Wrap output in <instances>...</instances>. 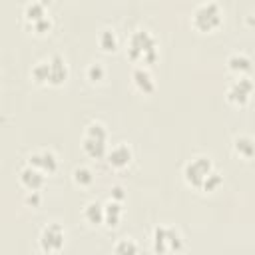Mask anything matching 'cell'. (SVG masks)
Here are the masks:
<instances>
[{"label": "cell", "instance_id": "cell-1", "mask_svg": "<svg viewBox=\"0 0 255 255\" xmlns=\"http://www.w3.org/2000/svg\"><path fill=\"white\" fill-rule=\"evenodd\" d=\"M128 54L133 62H137V66L147 68V64H153L159 56L155 36L147 28H135L128 40Z\"/></svg>", "mask_w": 255, "mask_h": 255}, {"label": "cell", "instance_id": "cell-2", "mask_svg": "<svg viewBox=\"0 0 255 255\" xmlns=\"http://www.w3.org/2000/svg\"><path fill=\"white\" fill-rule=\"evenodd\" d=\"M82 147L90 157H102L108 151V128L102 122H90L86 126Z\"/></svg>", "mask_w": 255, "mask_h": 255}, {"label": "cell", "instance_id": "cell-3", "mask_svg": "<svg viewBox=\"0 0 255 255\" xmlns=\"http://www.w3.org/2000/svg\"><path fill=\"white\" fill-rule=\"evenodd\" d=\"M221 6L213 0H205V2H199L193 12H191V24L193 28H197L199 32H209L213 28H217L221 24Z\"/></svg>", "mask_w": 255, "mask_h": 255}, {"label": "cell", "instance_id": "cell-4", "mask_svg": "<svg viewBox=\"0 0 255 255\" xmlns=\"http://www.w3.org/2000/svg\"><path fill=\"white\" fill-rule=\"evenodd\" d=\"M151 245H153V251L159 253V255H167V253H173V251H179L181 245H183V239L179 235V231L173 227V225H157L153 227V233H151Z\"/></svg>", "mask_w": 255, "mask_h": 255}, {"label": "cell", "instance_id": "cell-5", "mask_svg": "<svg viewBox=\"0 0 255 255\" xmlns=\"http://www.w3.org/2000/svg\"><path fill=\"white\" fill-rule=\"evenodd\" d=\"M213 169H215V167H213L211 157H207V155H195V157H191V159L183 165V177H185V181H187L189 185L201 189L203 181L207 179V175H209Z\"/></svg>", "mask_w": 255, "mask_h": 255}, {"label": "cell", "instance_id": "cell-6", "mask_svg": "<svg viewBox=\"0 0 255 255\" xmlns=\"http://www.w3.org/2000/svg\"><path fill=\"white\" fill-rule=\"evenodd\" d=\"M64 243H66V229L60 223L52 221V223L42 227V231H40V247L46 253L60 251L64 247Z\"/></svg>", "mask_w": 255, "mask_h": 255}, {"label": "cell", "instance_id": "cell-7", "mask_svg": "<svg viewBox=\"0 0 255 255\" xmlns=\"http://www.w3.org/2000/svg\"><path fill=\"white\" fill-rule=\"evenodd\" d=\"M251 94H253V82H251L249 76H237V78L227 86V92H225L227 102H231V104H235V106L247 104L249 98H251Z\"/></svg>", "mask_w": 255, "mask_h": 255}, {"label": "cell", "instance_id": "cell-8", "mask_svg": "<svg viewBox=\"0 0 255 255\" xmlns=\"http://www.w3.org/2000/svg\"><path fill=\"white\" fill-rule=\"evenodd\" d=\"M28 165H32L34 169L42 171L44 175L54 173L58 167V155L52 149H36L30 153L28 157Z\"/></svg>", "mask_w": 255, "mask_h": 255}, {"label": "cell", "instance_id": "cell-9", "mask_svg": "<svg viewBox=\"0 0 255 255\" xmlns=\"http://www.w3.org/2000/svg\"><path fill=\"white\" fill-rule=\"evenodd\" d=\"M44 62H46V70H48V84H52V86L64 84L66 78H68V64H66V60L60 54H52Z\"/></svg>", "mask_w": 255, "mask_h": 255}, {"label": "cell", "instance_id": "cell-10", "mask_svg": "<svg viewBox=\"0 0 255 255\" xmlns=\"http://www.w3.org/2000/svg\"><path fill=\"white\" fill-rule=\"evenodd\" d=\"M106 157H108V163L110 165H114V167H126L129 161H131V157H133V151H131V147L126 143V141H120V143H116V145H112L108 151H106Z\"/></svg>", "mask_w": 255, "mask_h": 255}, {"label": "cell", "instance_id": "cell-11", "mask_svg": "<svg viewBox=\"0 0 255 255\" xmlns=\"http://www.w3.org/2000/svg\"><path fill=\"white\" fill-rule=\"evenodd\" d=\"M18 179L22 183V187H26V191H40V187L46 183V175L38 169H34L32 165H24L18 173Z\"/></svg>", "mask_w": 255, "mask_h": 255}, {"label": "cell", "instance_id": "cell-12", "mask_svg": "<svg viewBox=\"0 0 255 255\" xmlns=\"http://www.w3.org/2000/svg\"><path fill=\"white\" fill-rule=\"evenodd\" d=\"M131 80H133L135 88L143 94H151L155 90V80H153L151 72L145 66H135L133 72H131Z\"/></svg>", "mask_w": 255, "mask_h": 255}, {"label": "cell", "instance_id": "cell-13", "mask_svg": "<svg viewBox=\"0 0 255 255\" xmlns=\"http://www.w3.org/2000/svg\"><path fill=\"white\" fill-rule=\"evenodd\" d=\"M227 68L237 76H247V72L251 70V58L245 52H233L227 58Z\"/></svg>", "mask_w": 255, "mask_h": 255}, {"label": "cell", "instance_id": "cell-14", "mask_svg": "<svg viewBox=\"0 0 255 255\" xmlns=\"http://www.w3.org/2000/svg\"><path fill=\"white\" fill-rule=\"evenodd\" d=\"M98 44H100V48L102 50H106V52H114L118 46H120V38H118V32L114 30V28H102L100 32H98Z\"/></svg>", "mask_w": 255, "mask_h": 255}, {"label": "cell", "instance_id": "cell-15", "mask_svg": "<svg viewBox=\"0 0 255 255\" xmlns=\"http://www.w3.org/2000/svg\"><path fill=\"white\" fill-rule=\"evenodd\" d=\"M22 14H24V20H26L28 24H32V22H36V20L44 18L48 12H46V4H44V2L30 0V2H26V4H24Z\"/></svg>", "mask_w": 255, "mask_h": 255}, {"label": "cell", "instance_id": "cell-16", "mask_svg": "<svg viewBox=\"0 0 255 255\" xmlns=\"http://www.w3.org/2000/svg\"><path fill=\"white\" fill-rule=\"evenodd\" d=\"M233 149L239 157L243 159H251L253 157V137L247 133H241L233 139Z\"/></svg>", "mask_w": 255, "mask_h": 255}, {"label": "cell", "instance_id": "cell-17", "mask_svg": "<svg viewBox=\"0 0 255 255\" xmlns=\"http://www.w3.org/2000/svg\"><path fill=\"white\" fill-rule=\"evenodd\" d=\"M84 217H86V221H90L94 225L102 223L104 221V203H100L96 199L94 201H88L86 207H84Z\"/></svg>", "mask_w": 255, "mask_h": 255}, {"label": "cell", "instance_id": "cell-18", "mask_svg": "<svg viewBox=\"0 0 255 255\" xmlns=\"http://www.w3.org/2000/svg\"><path fill=\"white\" fill-rule=\"evenodd\" d=\"M120 217H122V203L120 201H114V199L106 201L104 203V221L110 227H114V225H118Z\"/></svg>", "mask_w": 255, "mask_h": 255}, {"label": "cell", "instance_id": "cell-19", "mask_svg": "<svg viewBox=\"0 0 255 255\" xmlns=\"http://www.w3.org/2000/svg\"><path fill=\"white\" fill-rule=\"evenodd\" d=\"M116 255H137V243L131 237H122L114 245Z\"/></svg>", "mask_w": 255, "mask_h": 255}, {"label": "cell", "instance_id": "cell-20", "mask_svg": "<svg viewBox=\"0 0 255 255\" xmlns=\"http://www.w3.org/2000/svg\"><path fill=\"white\" fill-rule=\"evenodd\" d=\"M72 175H74V181H76L78 185H90V183L94 181V173H92V169L86 167V165H78Z\"/></svg>", "mask_w": 255, "mask_h": 255}, {"label": "cell", "instance_id": "cell-21", "mask_svg": "<svg viewBox=\"0 0 255 255\" xmlns=\"http://www.w3.org/2000/svg\"><path fill=\"white\" fill-rule=\"evenodd\" d=\"M86 76L90 82H100L104 76H106V68L100 64V62H92L88 68H86Z\"/></svg>", "mask_w": 255, "mask_h": 255}, {"label": "cell", "instance_id": "cell-22", "mask_svg": "<svg viewBox=\"0 0 255 255\" xmlns=\"http://www.w3.org/2000/svg\"><path fill=\"white\" fill-rule=\"evenodd\" d=\"M32 78L36 84H48V70H46V62L40 60L34 68H32Z\"/></svg>", "mask_w": 255, "mask_h": 255}, {"label": "cell", "instance_id": "cell-23", "mask_svg": "<svg viewBox=\"0 0 255 255\" xmlns=\"http://www.w3.org/2000/svg\"><path fill=\"white\" fill-rule=\"evenodd\" d=\"M219 185H221V175H219L217 169H213V171L207 175V179L203 181L201 189H203V191H213V189H217Z\"/></svg>", "mask_w": 255, "mask_h": 255}, {"label": "cell", "instance_id": "cell-24", "mask_svg": "<svg viewBox=\"0 0 255 255\" xmlns=\"http://www.w3.org/2000/svg\"><path fill=\"white\" fill-rule=\"evenodd\" d=\"M26 203L32 205V207H36V205L40 203V191H28V195H26Z\"/></svg>", "mask_w": 255, "mask_h": 255}, {"label": "cell", "instance_id": "cell-25", "mask_svg": "<svg viewBox=\"0 0 255 255\" xmlns=\"http://www.w3.org/2000/svg\"><path fill=\"white\" fill-rule=\"evenodd\" d=\"M112 199H114V201H122V199H124V189H122L120 185H114V187H112Z\"/></svg>", "mask_w": 255, "mask_h": 255}]
</instances>
